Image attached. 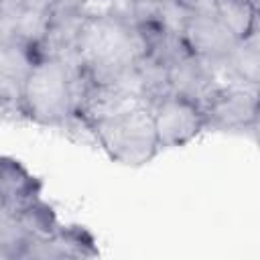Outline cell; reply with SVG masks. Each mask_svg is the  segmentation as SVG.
Masks as SVG:
<instances>
[{"mask_svg":"<svg viewBox=\"0 0 260 260\" xmlns=\"http://www.w3.org/2000/svg\"><path fill=\"white\" fill-rule=\"evenodd\" d=\"M146 55V43L134 24L114 18H85L77 57L95 83H114L136 93V61Z\"/></svg>","mask_w":260,"mask_h":260,"instance_id":"6da1fadb","label":"cell"},{"mask_svg":"<svg viewBox=\"0 0 260 260\" xmlns=\"http://www.w3.org/2000/svg\"><path fill=\"white\" fill-rule=\"evenodd\" d=\"M22 106L28 122L47 128H61L73 114L69 69L61 59L37 61L22 91Z\"/></svg>","mask_w":260,"mask_h":260,"instance_id":"7a4b0ae2","label":"cell"},{"mask_svg":"<svg viewBox=\"0 0 260 260\" xmlns=\"http://www.w3.org/2000/svg\"><path fill=\"white\" fill-rule=\"evenodd\" d=\"M100 148L114 160L126 167H142L160 150L154 118L146 106H138L112 120L93 124Z\"/></svg>","mask_w":260,"mask_h":260,"instance_id":"3957f363","label":"cell"},{"mask_svg":"<svg viewBox=\"0 0 260 260\" xmlns=\"http://www.w3.org/2000/svg\"><path fill=\"white\" fill-rule=\"evenodd\" d=\"M37 61L39 55L35 47L14 39L0 41V104L6 122H28L22 106V91Z\"/></svg>","mask_w":260,"mask_h":260,"instance_id":"277c9868","label":"cell"},{"mask_svg":"<svg viewBox=\"0 0 260 260\" xmlns=\"http://www.w3.org/2000/svg\"><path fill=\"white\" fill-rule=\"evenodd\" d=\"M258 104H260V87L246 81H234L223 85L203 110L207 120V130L248 132Z\"/></svg>","mask_w":260,"mask_h":260,"instance_id":"5b68a950","label":"cell"},{"mask_svg":"<svg viewBox=\"0 0 260 260\" xmlns=\"http://www.w3.org/2000/svg\"><path fill=\"white\" fill-rule=\"evenodd\" d=\"M150 112L154 118L160 148L185 146L203 130H207L205 112L177 93H169Z\"/></svg>","mask_w":260,"mask_h":260,"instance_id":"8992f818","label":"cell"},{"mask_svg":"<svg viewBox=\"0 0 260 260\" xmlns=\"http://www.w3.org/2000/svg\"><path fill=\"white\" fill-rule=\"evenodd\" d=\"M171 77V89L173 93L193 102L201 110L207 108V104L213 100V95L223 87L217 67L213 61L203 59L195 53L185 57L183 61L169 67Z\"/></svg>","mask_w":260,"mask_h":260,"instance_id":"52a82bcc","label":"cell"},{"mask_svg":"<svg viewBox=\"0 0 260 260\" xmlns=\"http://www.w3.org/2000/svg\"><path fill=\"white\" fill-rule=\"evenodd\" d=\"M55 16V0H39L26 6L0 2V41L14 39L39 47Z\"/></svg>","mask_w":260,"mask_h":260,"instance_id":"ba28073f","label":"cell"},{"mask_svg":"<svg viewBox=\"0 0 260 260\" xmlns=\"http://www.w3.org/2000/svg\"><path fill=\"white\" fill-rule=\"evenodd\" d=\"M98 248L87 230L79 225H59L53 234L30 240L20 260H65V258H91Z\"/></svg>","mask_w":260,"mask_h":260,"instance_id":"9c48e42d","label":"cell"},{"mask_svg":"<svg viewBox=\"0 0 260 260\" xmlns=\"http://www.w3.org/2000/svg\"><path fill=\"white\" fill-rule=\"evenodd\" d=\"M185 41L195 55L209 61H225L238 47V39L215 12H195L185 30Z\"/></svg>","mask_w":260,"mask_h":260,"instance_id":"30bf717a","label":"cell"},{"mask_svg":"<svg viewBox=\"0 0 260 260\" xmlns=\"http://www.w3.org/2000/svg\"><path fill=\"white\" fill-rule=\"evenodd\" d=\"M0 213L14 215L41 199V181L18 160L4 156L0 175Z\"/></svg>","mask_w":260,"mask_h":260,"instance_id":"8fae6325","label":"cell"},{"mask_svg":"<svg viewBox=\"0 0 260 260\" xmlns=\"http://www.w3.org/2000/svg\"><path fill=\"white\" fill-rule=\"evenodd\" d=\"M138 106H144L142 100L128 91L126 87L114 85V83H91L87 89L77 114L85 116L91 124H100L106 120H112L120 114H126Z\"/></svg>","mask_w":260,"mask_h":260,"instance_id":"7c38bea8","label":"cell"},{"mask_svg":"<svg viewBox=\"0 0 260 260\" xmlns=\"http://www.w3.org/2000/svg\"><path fill=\"white\" fill-rule=\"evenodd\" d=\"M134 71H136V91H138V98L142 100V104L148 110H152L169 93H173L171 77H169V67L162 65L160 61H156L154 57H150L148 53L142 55L136 61Z\"/></svg>","mask_w":260,"mask_h":260,"instance_id":"4fadbf2b","label":"cell"},{"mask_svg":"<svg viewBox=\"0 0 260 260\" xmlns=\"http://www.w3.org/2000/svg\"><path fill=\"white\" fill-rule=\"evenodd\" d=\"M228 63L236 79L260 87V14L252 30L238 41V47L228 59Z\"/></svg>","mask_w":260,"mask_h":260,"instance_id":"5bb4252c","label":"cell"},{"mask_svg":"<svg viewBox=\"0 0 260 260\" xmlns=\"http://www.w3.org/2000/svg\"><path fill=\"white\" fill-rule=\"evenodd\" d=\"M213 2H215V14L234 32L238 41L252 30L258 12L250 0H213Z\"/></svg>","mask_w":260,"mask_h":260,"instance_id":"9a60e30c","label":"cell"},{"mask_svg":"<svg viewBox=\"0 0 260 260\" xmlns=\"http://www.w3.org/2000/svg\"><path fill=\"white\" fill-rule=\"evenodd\" d=\"M136 0H77V12L83 18H114L134 24Z\"/></svg>","mask_w":260,"mask_h":260,"instance_id":"2e32d148","label":"cell"},{"mask_svg":"<svg viewBox=\"0 0 260 260\" xmlns=\"http://www.w3.org/2000/svg\"><path fill=\"white\" fill-rule=\"evenodd\" d=\"M193 14L195 12L181 0H158V12H156L158 24L173 35L185 37V30Z\"/></svg>","mask_w":260,"mask_h":260,"instance_id":"e0dca14e","label":"cell"},{"mask_svg":"<svg viewBox=\"0 0 260 260\" xmlns=\"http://www.w3.org/2000/svg\"><path fill=\"white\" fill-rule=\"evenodd\" d=\"M63 134L67 138H71L73 142H79V144H87V146H98L100 148V140H98V132H95V126L81 114L73 112L63 124L61 128Z\"/></svg>","mask_w":260,"mask_h":260,"instance_id":"ac0fdd59","label":"cell"},{"mask_svg":"<svg viewBox=\"0 0 260 260\" xmlns=\"http://www.w3.org/2000/svg\"><path fill=\"white\" fill-rule=\"evenodd\" d=\"M181 2H185L193 12H215L213 0H181Z\"/></svg>","mask_w":260,"mask_h":260,"instance_id":"d6986e66","label":"cell"},{"mask_svg":"<svg viewBox=\"0 0 260 260\" xmlns=\"http://www.w3.org/2000/svg\"><path fill=\"white\" fill-rule=\"evenodd\" d=\"M248 132L254 136L256 144L260 146V104H258V108H256V114H254V120H252V124H250V130H248Z\"/></svg>","mask_w":260,"mask_h":260,"instance_id":"ffe728a7","label":"cell"},{"mask_svg":"<svg viewBox=\"0 0 260 260\" xmlns=\"http://www.w3.org/2000/svg\"><path fill=\"white\" fill-rule=\"evenodd\" d=\"M250 2H252V6L256 8V12L260 14V0H250Z\"/></svg>","mask_w":260,"mask_h":260,"instance_id":"44dd1931","label":"cell"}]
</instances>
